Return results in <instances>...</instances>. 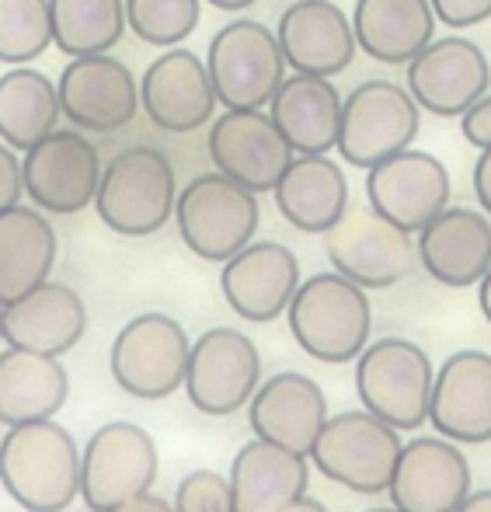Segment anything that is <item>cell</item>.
Instances as JSON below:
<instances>
[{"instance_id": "4", "label": "cell", "mask_w": 491, "mask_h": 512, "mask_svg": "<svg viewBox=\"0 0 491 512\" xmlns=\"http://www.w3.org/2000/svg\"><path fill=\"white\" fill-rule=\"evenodd\" d=\"M262 220L258 192L234 182L223 171L199 175L178 192L175 223L185 248L206 262H227L248 248Z\"/></svg>"}, {"instance_id": "8", "label": "cell", "mask_w": 491, "mask_h": 512, "mask_svg": "<svg viewBox=\"0 0 491 512\" xmlns=\"http://www.w3.org/2000/svg\"><path fill=\"white\" fill-rule=\"evenodd\" d=\"M422 105L408 88L394 81H363L342 102L338 154L352 168L370 171L373 164L401 154L415 143L422 126Z\"/></svg>"}, {"instance_id": "24", "label": "cell", "mask_w": 491, "mask_h": 512, "mask_svg": "<svg viewBox=\"0 0 491 512\" xmlns=\"http://www.w3.org/2000/svg\"><path fill=\"white\" fill-rule=\"evenodd\" d=\"M418 258L436 283L464 290L491 269V220L467 206H446L418 230Z\"/></svg>"}, {"instance_id": "43", "label": "cell", "mask_w": 491, "mask_h": 512, "mask_svg": "<svg viewBox=\"0 0 491 512\" xmlns=\"http://www.w3.org/2000/svg\"><path fill=\"white\" fill-rule=\"evenodd\" d=\"M478 304H481V314H485L488 324H491V269L485 272V279L478 283Z\"/></svg>"}, {"instance_id": "7", "label": "cell", "mask_w": 491, "mask_h": 512, "mask_svg": "<svg viewBox=\"0 0 491 512\" xmlns=\"http://www.w3.org/2000/svg\"><path fill=\"white\" fill-rule=\"evenodd\" d=\"M432 363L408 338H380L359 352L356 391L366 411L384 418L387 425L418 429L429 418L432 401Z\"/></svg>"}, {"instance_id": "25", "label": "cell", "mask_w": 491, "mask_h": 512, "mask_svg": "<svg viewBox=\"0 0 491 512\" xmlns=\"http://www.w3.org/2000/svg\"><path fill=\"white\" fill-rule=\"evenodd\" d=\"M248 405L255 436L300 453V457H310L324 422H328V401H324L321 387L303 373H276L251 394Z\"/></svg>"}, {"instance_id": "18", "label": "cell", "mask_w": 491, "mask_h": 512, "mask_svg": "<svg viewBox=\"0 0 491 512\" xmlns=\"http://www.w3.org/2000/svg\"><path fill=\"white\" fill-rule=\"evenodd\" d=\"M387 492L401 512H457L471 495V467L453 439L418 436L401 446Z\"/></svg>"}, {"instance_id": "46", "label": "cell", "mask_w": 491, "mask_h": 512, "mask_svg": "<svg viewBox=\"0 0 491 512\" xmlns=\"http://www.w3.org/2000/svg\"><path fill=\"white\" fill-rule=\"evenodd\" d=\"M370 512H401V509H394V506H391V509H370Z\"/></svg>"}, {"instance_id": "5", "label": "cell", "mask_w": 491, "mask_h": 512, "mask_svg": "<svg viewBox=\"0 0 491 512\" xmlns=\"http://www.w3.org/2000/svg\"><path fill=\"white\" fill-rule=\"evenodd\" d=\"M209 81L223 108H265L286 81L279 35L262 21L237 18L213 35L206 53Z\"/></svg>"}, {"instance_id": "9", "label": "cell", "mask_w": 491, "mask_h": 512, "mask_svg": "<svg viewBox=\"0 0 491 512\" xmlns=\"http://www.w3.org/2000/svg\"><path fill=\"white\" fill-rule=\"evenodd\" d=\"M189 335L168 314H140L115 335L108 366L115 384L140 401H161L185 384Z\"/></svg>"}, {"instance_id": "36", "label": "cell", "mask_w": 491, "mask_h": 512, "mask_svg": "<svg viewBox=\"0 0 491 512\" xmlns=\"http://www.w3.org/2000/svg\"><path fill=\"white\" fill-rule=\"evenodd\" d=\"M175 512H237L230 481L216 471H192L175 492Z\"/></svg>"}, {"instance_id": "35", "label": "cell", "mask_w": 491, "mask_h": 512, "mask_svg": "<svg viewBox=\"0 0 491 512\" xmlns=\"http://www.w3.org/2000/svg\"><path fill=\"white\" fill-rule=\"evenodd\" d=\"M202 0H126V21L143 42L171 49L199 25Z\"/></svg>"}, {"instance_id": "15", "label": "cell", "mask_w": 491, "mask_h": 512, "mask_svg": "<svg viewBox=\"0 0 491 512\" xmlns=\"http://www.w3.org/2000/svg\"><path fill=\"white\" fill-rule=\"evenodd\" d=\"M56 91H60L63 119H70L84 133H115L140 112V84L133 70L112 53L74 56L63 67Z\"/></svg>"}, {"instance_id": "41", "label": "cell", "mask_w": 491, "mask_h": 512, "mask_svg": "<svg viewBox=\"0 0 491 512\" xmlns=\"http://www.w3.org/2000/svg\"><path fill=\"white\" fill-rule=\"evenodd\" d=\"M108 512H175V506H168L161 495L143 492V495H133V499L119 502V506H112Z\"/></svg>"}, {"instance_id": "11", "label": "cell", "mask_w": 491, "mask_h": 512, "mask_svg": "<svg viewBox=\"0 0 491 512\" xmlns=\"http://www.w3.org/2000/svg\"><path fill=\"white\" fill-rule=\"evenodd\" d=\"M21 178L25 192L39 209L56 216H74L95 203L101 182L98 147L81 129H60L46 133L39 143L21 157Z\"/></svg>"}, {"instance_id": "1", "label": "cell", "mask_w": 491, "mask_h": 512, "mask_svg": "<svg viewBox=\"0 0 491 512\" xmlns=\"http://www.w3.org/2000/svg\"><path fill=\"white\" fill-rule=\"evenodd\" d=\"M0 485L28 512H63L81 495V450L53 418L7 425Z\"/></svg>"}, {"instance_id": "27", "label": "cell", "mask_w": 491, "mask_h": 512, "mask_svg": "<svg viewBox=\"0 0 491 512\" xmlns=\"http://www.w3.org/2000/svg\"><path fill=\"white\" fill-rule=\"evenodd\" d=\"M227 481L237 512H276L307 495L310 467L300 453L255 439L241 446Z\"/></svg>"}, {"instance_id": "23", "label": "cell", "mask_w": 491, "mask_h": 512, "mask_svg": "<svg viewBox=\"0 0 491 512\" xmlns=\"http://www.w3.org/2000/svg\"><path fill=\"white\" fill-rule=\"evenodd\" d=\"M88 310L84 300L63 283H39L35 290L14 297L0 310V331L14 349L63 356L84 338Z\"/></svg>"}, {"instance_id": "12", "label": "cell", "mask_w": 491, "mask_h": 512, "mask_svg": "<svg viewBox=\"0 0 491 512\" xmlns=\"http://www.w3.org/2000/svg\"><path fill=\"white\" fill-rule=\"evenodd\" d=\"M157 478V446L133 422H108L88 439L81 457V499L91 512H108L150 492Z\"/></svg>"}, {"instance_id": "10", "label": "cell", "mask_w": 491, "mask_h": 512, "mask_svg": "<svg viewBox=\"0 0 491 512\" xmlns=\"http://www.w3.org/2000/svg\"><path fill=\"white\" fill-rule=\"evenodd\" d=\"M335 272L359 283L363 290H387L401 283L415 269L418 248L411 244V234L380 216L373 206H349L342 220L324 234Z\"/></svg>"}, {"instance_id": "32", "label": "cell", "mask_w": 491, "mask_h": 512, "mask_svg": "<svg viewBox=\"0 0 491 512\" xmlns=\"http://www.w3.org/2000/svg\"><path fill=\"white\" fill-rule=\"evenodd\" d=\"M63 119L60 91L46 74L14 67L0 74V140L14 150H28Z\"/></svg>"}, {"instance_id": "40", "label": "cell", "mask_w": 491, "mask_h": 512, "mask_svg": "<svg viewBox=\"0 0 491 512\" xmlns=\"http://www.w3.org/2000/svg\"><path fill=\"white\" fill-rule=\"evenodd\" d=\"M474 196L481 209L491 216V147H481V157L474 164Z\"/></svg>"}, {"instance_id": "33", "label": "cell", "mask_w": 491, "mask_h": 512, "mask_svg": "<svg viewBox=\"0 0 491 512\" xmlns=\"http://www.w3.org/2000/svg\"><path fill=\"white\" fill-rule=\"evenodd\" d=\"M53 42L60 53H108L126 32V0H49Z\"/></svg>"}, {"instance_id": "47", "label": "cell", "mask_w": 491, "mask_h": 512, "mask_svg": "<svg viewBox=\"0 0 491 512\" xmlns=\"http://www.w3.org/2000/svg\"><path fill=\"white\" fill-rule=\"evenodd\" d=\"M0 310H4V304H0ZM0 338H4V331H0Z\"/></svg>"}, {"instance_id": "30", "label": "cell", "mask_w": 491, "mask_h": 512, "mask_svg": "<svg viewBox=\"0 0 491 512\" xmlns=\"http://www.w3.org/2000/svg\"><path fill=\"white\" fill-rule=\"evenodd\" d=\"M70 391V377L60 356L14 349L0 352V422H42L63 408Z\"/></svg>"}, {"instance_id": "16", "label": "cell", "mask_w": 491, "mask_h": 512, "mask_svg": "<svg viewBox=\"0 0 491 512\" xmlns=\"http://www.w3.org/2000/svg\"><path fill=\"white\" fill-rule=\"evenodd\" d=\"M491 88L488 56L464 35L432 39L408 63V91L425 112L439 119H460Z\"/></svg>"}, {"instance_id": "34", "label": "cell", "mask_w": 491, "mask_h": 512, "mask_svg": "<svg viewBox=\"0 0 491 512\" xmlns=\"http://www.w3.org/2000/svg\"><path fill=\"white\" fill-rule=\"evenodd\" d=\"M53 46L49 0H0V63L25 67Z\"/></svg>"}, {"instance_id": "28", "label": "cell", "mask_w": 491, "mask_h": 512, "mask_svg": "<svg viewBox=\"0 0 491 512\" xmlns=\"http://www.w3.org/2000/svg\"><path fill=\"white\" fill-rule=\"evenodd\" d=\"M269 115L296 154H328L338 147L342 129V95L328 77L293 74L279 84Z\"/></svg>"}, {"instance_id": "37", "label": "cell", "mask_w": 491, "mask_h": 512, "mask_svg": "<svg viewBox=\"0 0 491 512\" xmlns=\"http://www.w3.org/2000/svg\"><path fill=\"white\" fill-rule=\"evenodd\" d=\"M429 4L436 11V21H443L453 32H464L491 18V0H429Z\"/></svg>"}, {"instance_id": "22", "label": "cell", "mask_w": 491, "mask_h": 512, "mask_svg": "<svg viewBox=\"0 0 491 512\" xmlns=\"http://www.w3.org/2000/svg\"><path fill=\"white\" fill-rule=\"evenodd\" d=\"M279 46L296 74L335 77L356 60V32L331 0H296L279 18Z\"/></svg>"}, {"instance_id": "14", "label": "cell", "mask_w": 491, "mask_h": 512, "mask_svg": "<svg viewBox=\"0 0 491 512\" xmlns=\"http://www.w3.org/2000/svg\"><path fill=\"white\" fill-rule=\"evenodd\" d=\"M296 150L262 108H227L209 126V157L216 171L251 192H272L283 171L293 164Z\"/></svg>"}, {"instance_id": "45", "label": "cell", "mask_w": 491, "mask_h": 512, "mask_svg": "<svg viewBox=\"0 0 491 512\" xmlns=\"http://www.w3.org/2000/svg\"><path fill=\"white\" fill-rule=\"evenodd\" d=\"M206 4H213L216 11H244V7L258 4V0H206Z\"/></svg>"}, {"instance_id": "42", "label": "cell", "mask_w": 491, "mask_h": 512, "mask_svg": "<svg viewBox=\"0 0 491 512\" xmlns=\"http://www.w3.org/2000/svg\"><path fill=\"white\" fill-rule=\"evenodd\" d=\"M457 512H491V488H485V492H471L464 502H460Z\"/></svg>"}, {"instance_id": "17", "label": "cell", "mask_w": 491, "mask_h": 512, "mask_svg": "<svg viewBox=\"0 0 491 512\" xmlns=\"http://www.w3.org/2000/svg\"><path fill=\"white\" fill-rule=\"evenodd\" d=\"M366 199L408 234H418L450 206V171L425 150H401L366 171Z\"/></svg>"}, {"instance_id": "3", "label": "cell", "mask_w": 491, "mask_h": 512, "mask_svg": "<svg viewBox=\"0 0 491 512\" xmlns=\"http://www.w3.org/2000/svg\"><path fill=\"white\" fill-rule=\"evenodd\" d=\"M178 185L168 154L157 147H126L101 168L95 209L122 237H150L175 216Z\"/></svg>"}, {"instance_id": "39", "label": "cell", "mask_w": 491, "mask_h": 512, "mask_svg": "<svg viewBox=\"0 0 491 512\" xmlns=\"http://www.w3.org/2000/svg\"><path fill=\"white\" fill-rule=\"evenodd\" d=\"M460 129H464L467 143H474L478 150L491 147V91L460 115Z\"/></svg>"}, {"instance_id": "26", "label": "cell", "mask_w": 491, "mask_h": 512, "mask_svg": "<svg viewBox=\"0 0 491 512\" xmlns=\"http://www.w3.org/2000/svg\"><path fill=\"white\" fill-rule=\"evenodd\" d=\"M276 206L303 234H328L349 209L345 171L328 154H300L276 182Z\"/></svg>"}, {"instance_id": "31", "label": "cell", "mask_w": 491, "mask_h": 512, "mask_svg": "<svg viewBox=\"0 0 491 512\" xmlns=\"http://www.w3.org/2000/svg\"><path fill=\"white\" fill-rule=\"evenodd\" d=\"M56 265V230L32 206L0 213V304L46 283Z\"/></svg>"}, {"instance_id": "6", "label": "cell", "mask_w": 491, "mask_h": 512, "mask_svg": "<svg viewBox=\"0 0 491 512\" xmlns=\"http://www.w3.org/2000/svg\"><path fill=\"white\" fill-rule=\"evenodd\" d=\"M401 446L394 425L373 411H342L324 422L310 460L335 485L359 495H380L391 485Z\"/></svg>"}, {"instance_id": "38", "label": "cell", "mask_w": 491, "mask_h": 512, "mask_svg": "<svg viewBox=\"0 0 491 512\" xmlns=\"http://www.w3.org/2000/svg\"><path fill=\"white\" fill-rule=\"evenodd\" d=\"M25 196V178H21V161L14 157V147H7L0 140V213L11 206H18V199Z\"/></svg>"}, {"instance_id": "20", "label": "cell", "mask_w": 491, "mask_h": 512, "mask_svg": "<svg viewBox=\"0 0 491 512\" xmlns=\"http://www.w3.org/2000/svg\"><path fill=\"white\" fill-rule=\"evenodd\" d=\"M216 91L206 60L192 49L171 46L147 67L140 81V105L164 133H192L216 115Z\"/></svg>"}, {"instance_id": "2", "label": "cell", "mask_w": 491, "mask_h": 512, "mask_svg": "<svg viewBox=\"0 0 491 512\" xmlns=\"http://www.w3.org/2000/svg\"><path fill=\"white\" fill-rule=\"evenodd\" d=\"M286 317H290L296 345L321 363L359 359L373 328L370 297L342 272H317L307 283H300L286 307Z\"/></svg>"}, {"instance_id": "48", "label": "cell", "mask_w": 491, "mask_h": 512, "mask_svg": "<svg viewBox=\"0 0 491 512\" xmlns=\"http://www.w3.org/2000/svg\"><path fill=\"white\" fill-rule=\"evenodd\" d=\"M0 425H4V422H0Z\"/></svg>"}, {"instance_id": "44", "label": "cell", "mask_w": 491, "mask_h": 512, "mask_svg": "<svg viewBox=\"0 0 491 512\" xmlns=\"http://www.w3.org/2000/svg\"><path fill=\"white\" fill-rule=\"evenodd\" d=\"M276 512H328V509H324L317 499H307V495H303V499H296V502H290V506H283Z\"/></svg>"}, {"instance_id": "13", "label": "cell", "mask_w": 491, "mask_h": 512, "mask_svg": "<svg viewBox=\"0 0 491 512\" xmlns=\"http://www.w3.org/2000/svg\"><path fill=\"white\" fill-rule=\"evenodd\" d=\"M262 377V359L244 331L209 328L189 349L185 391L202 415H234L251 401Z\"/></svg>"}, {"instance_id": "21", "label": "cell", "mask_w": 491, "mask_h": 512, "mask_svg": "<svg viewBox=\"0 0 491 512\" xmlns=\"http://www.w3.org/2000/svg\"><path fill=\"white\" fill-rule=\"evenodd\" d=\"M429 422L453 443H491V356L453 352L432 380Z\"/></svg>"}, {"instance_id": "19", "label": "cell", "mask_w": 491, "mask_h": 512, "mask_svg": "<svg viewBox=\"0 0 491 512\" xmlns=\"http://www.w3.org/2000/svg\"><path fill=\"white\" fill-rule=\"evenodd\" d=\"M220 290L230 310L244 321H276L300 290V262L286 244L251 241L248 248L223 262Z\"/></svg>"}, {"instance_id": "29", "label": "cell", "mask_w": 491, "mask_h": 512, "mask_svg": "<svg viewBox=\"0 0 491 512\" xmlns=\"http://www.w3.org/2000/svg\"><path fill=\"white\" fill-rule=\"evenodd\" d=\"M352 32L370 60L411 63L436 32V11L429 0H356Z\"/></svg>"}]
</instances>
